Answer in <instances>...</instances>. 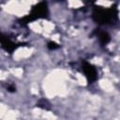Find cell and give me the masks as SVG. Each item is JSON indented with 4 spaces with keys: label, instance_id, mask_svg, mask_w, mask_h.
Here are the masks:
<instances>
[{
    "label": "cell",
    "instance_id": "obj_3",
    "mask_svg": "<svg viewBox=\"0 0 120 120\" xmlns=\"http://www.w3.org/2000/svg\"><path fill=\"white\" fill-rule=\"evenodd\" d=\"M82 70H83V73L85 75V78H86L88 83H93L94 82L97 81L98 72H97L96 68L93 65L89 64L88 62L83 61L82 62Z\"/></svg>",
    "mask_w": 120,
    "mask_h": 120
},
{
    "label": "cell",
    "instance_id": "obj_5",
    "mask_svg": "<svg viewBox=\"0 0 120 120\" xmlns=\"http://www.w3.org/2000/svg\"><path fill=\"white\" fill-rule=\"evenodd\" d=\"M98 39H99V41H100V43H101L102 45H106V44L109 43L110 40H111L110 35H109L107 32H104V31H98Z\"/></svg>",
    "mask_w": 120,
    "mask_h": 120
},
{
    "label": "cell",
    "instance_id": "obj_7",
    "mask_svg": "<svg viewBox=\"0 0 120 120\" xmlns=\"http://www.w3.org/2000/svg\"><path fill=\"white\" fill-rule=\"evenodd\" d=\"M8 90L9 92H15V91H16V87H15L13 84H10V85L8 87Z\"/></svg>",
    "mask_w": 120,
    "mask_h": 120
},
{
    "label": "cell",
    "instance_id": "obj_4",
    "mask_svg": "<svg viewBox=\"0 0 120 120\" xmlns=\"http://www.w3.org/2000/svg\"><path fill=\"white\" fill-rule=\"evenodd\" d=\"M0 44H1L2 48L8 52H14L17 48L16 44L14 42H12L7 36H5L3 34H0Z\"/></svg>",
    "mask_w": 120,
    "mask_h": 120
},
{
    "label": "cell",
    "instance_id": "obj_6",
    "mask_svg": "<svg viewBox=\"0 0 120 120\" xmlns=\"http://www.w3.org/2000/svg\"><path fill=\"white\" fill-rule=\"evenodd\" d=\"M47 47H48V49H50V50H55V49H58L59 48V45H57L55 42H53V41H49L48 43H47Z\"/></svg>",
    "mask_w": 120,
    "mask_h": 120
},
{
    "label": "cell",
    "instance_id": "obj_1",
    "mask_svg": "<svg viewBox=\"0 0 120 120\" xmlns=\"http://www.w3.org/2000/svg\"><path fill=\"white\" fill-rule=\"evenodd\" d=\"M117 10L114 8H95L93 12V19L96 22L99 24H108L116 18Z\"/></svg>",
    "mask_w": 120,
    "mask_h": 120
},
{
    "label": "cell",
    "instance_id": "obj_8",
    "mask_svg": "<svg viewBox=\"0 0 120 120\" xmlns=\"http://www.w3.org/2000/svg\"><path fill=\"white\" fill-rule=\"evenodd\" d=\"M87 1H89V2H95L96 0H87Z\"/></svg>",
    "mask_w": 120,
    "mask_h": 120
},
{
    "label": "cell",
    "instance_id": "obj_2",
    "mask_svg": "<svg viewBox=\"0 0 120 120\" xmlns=\"http://www.w3.org/2000/svg\"><path fill=\"white\" fill-rule=\"evenodd\" d=\"M48 14V7L47 4L45 2H40L38 5H36L29 15H27L26 17H24L23 19H22V21L23 22V23H28L34 20L37 19H41V18H45Z\"/></svg>",
    "mask_w": 120,
    "mask_h": 120
}]
</instances>
